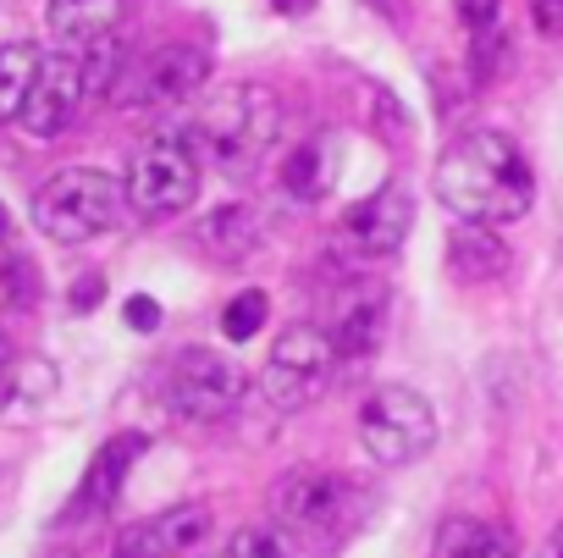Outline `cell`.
I'll list each match as a JSON object with an SVG mask.
<instances>
[{
    "mask_svg": "<svg viewBox=\"0 0 563 558\" xmlns=\"http://www.w3.org/2000/svg\"><path fill=\"white\" fill-rule=\"evenodd\" d=\"M343 177V139L338 133H310L282 161V194L294 205H321Z\"/></svg>",
    "mask_w": 563,
    "mask_h": 558,
    "instance_id": "15",
    "label": "cell"
},
{
    "mask_svg": "<svg viewBox=\"0 0 563 558\" xmlns=\"http://www.w3.org/2000/svg\"><path fill=\"white\" fill-rule=\"evenodd\" d=\"M128 205L139 210V216H177V210H188L194 199H199V155H194V144L188 139H150L139 155H133V166H128Z\"/></svg>",
    "mask_w": 563,
    "mask_h": 558,
    "instance_id": "8",
    "label": "cell"
},
{
    "mask_svg": "<svg viewBox=\"0 0 563 558\" xmlns=\"http://www.w3.org/2000/svg\"><path fill=\"white\" fill-rule=\"evenodd\" d=\"M276 7H282V12H310L316 0H276Z\"/></svg>",
    "mask_w": 563,
    "mask_h": 558,
    "instance_id": "29",
    "label": "cell"
},
{
    "mask_svg": "<svg viewBox=\"0 0 563 558\" xmlns=\"http://www.w3.org/2000/svg\"><path fill=\"white\" fill-rule=\"evenodd\" d=\"M7 376H12V338L0 332V382H7Z\"/></svg>",
    "mask_w": 563,
    "mask_h": 558,
    "instance_id": "27",
    "label": "cell"
},
{
    "mask_svg": "<svg viewBox=\"0 0 563 558\" xmlns=\"http://www.w3.org/2000/svg\"><path fill=\"white\" fill-rule=\"evenodd\" d=\"M122 216V183L95 166H67L34 194V227L51 243H89Z\"/></svg>",
    "mask_w": 563,
    "mask_h": 558,
    "instance_id": "4",
    "label": "cell"
},
{
    "mask_svg": "<svg viewBox=\"0 0 563 558\" xmlns=\"http://www.w3.org/2000/svg\"><path fill=\"white\" fill-rule=\"evenodd\" d=\"M216 530V508L210 503H177L144 525H133L122 541H117V558H188L210 541Z\"/></svg>",
    "mask_w": 563,
    "mask_h": 558,
    "instance_id": "12",
    "label": "cell"
},
{
    "mask_svg": "<svg viewBox=\"0 0 563 558\" xmlns=\"http://www.w3.org/2000/svg\"><path fill=\"white\" fill-rule=\"evenodd\" d=\"M332 376H338V349H332L327 327L299 321V327L276 332V343H271V354L260 365V393H265L271 409L294 415V409L316 404Z\"/></svg>",
    "mask_w": 563,
    "mask_h": 558,
    "instance_id": "5",
    "label": "cell"
},
{
    "mask_svg": "<svg viewBox=\"0 0 563 558\" xmlns=\"http://www.w3.org/2000/svg\"><path fill=\"white\" fill-rule=\"evenodd\" d=\"M122 7L128 0H51L45 29H51L62 56H84L89 45H100L122 29Z\"/></svg>",
    "mask_w": 563,
    "mask_h": 558,
    "instance_id": "16",
    "label": "cell"
},
{
    "mask_svg": "<svg viewBox=\"0 0 563 558\" xmlns=\"http://www.w3.org/2000/svg\"><path fill=\"white\" fill-rule=\"evenodd\" d=\"M332 349H338V365L349 371H365L382 343H387V294L376 283H360L338 299V321H332Z\"/></svg>",
    "mask_w": 563,
    "mask_h": 558,
    "instance_id": "13",
    "label": "cell"
},
{
    "mask_svg": "<svg viewBox=\"0 0 563 558\" xmlns=\"http://www.w3.org/2000/svg\"><path fill=\"white\" fill-rule=\"evenodd\" d=\"M144 448H150L144 431H117V437L89 459V470H84V481H78V497H73V514H78V519L106 514V508L122 497V486H128V475H133V464H139Z\"/></svg>",
    "mask_w": 563,
    "mask_h": 558,
    "instance_id": "14",
    "label": "cell"
},
{
    "mask_svg": "<svg viewBox=\"0 0 563 558\" xmlns=\"http://www.w3.org/2000/svg\"><path fill=\"white\" fill-rule=\"evenodd\" d=\"M227 558H294L288 536L276 525H243L232 541H227Z\"/></svg>",
    "mask_w": 563,
    "mask_h": 558,
    "instance_id": "22",
    "label": "cell"
},
{
    "mask_svg": "<svg viewBox=\"0 0 563 558\" xmlns=\"http://www.w3.org/2000/svg\"><path fill=\"white\" fill-rule=\"evenodd\" d=\"M249 393V371L221 349H183L161 382V404L183 420H227Z\"/></svg>",
    "mask_w": 563,
    "mask_h": 558,
    "instance_id": "7",
    "label": "cell"
},
{
    "mask_svg": "<svg viewBox=\"0 0 563 558\" xmlns=\"http://www.w3.org/2000/svg\"><path fill=\"white\" fill-rule=\"evenodd\" d=\"M547 558H563V525L552 530V541H547Z\"/></svg>",
    "mask_w": 563,
    "mask_h": 558,
    "instance_id": "28",
    "label": "cell"
},
{
    "mask_svg": "<svg viewBox=\"0 0 563 558\" xmlns=\"http://www.w3.org/2000/svg\"><path fill=\"white\" fill-rule=\"evenodd\" d=\"M95 299H100V283H95V276H89L84 288H73V305H95Z\"/></svg>",
    "mask_w": 563,
    "mask_h": 558,
    "instance_id": "26",
    "label": "cell"
},
{
    "mask_svg": "<svg viewBox=\"0 0 563 558\" xmlns=\"http://www.w3.org/2000/svg\"><path fill=\"white\" fill-rule=\"evenodd\" d=\"M360 442L387 470H404V464L426 459L437 448V409H431V398L404 387V382L376 387L365 398V409H360Z\"/></svg>",
    "mask_w": 563,
    "mask_h": 558,
    "instance_id": "6",
    "label": "cell"
},
{
    "mask_svg": "<svg viewBox=\"0 0 563 558\" xmlns=\"http://www.w3.org/2000/svg\"><path fill=\"white\" fill-rule=\"evenodd\" d=\"M265 316H271V299H265L260 288H243V294L221 310V338H227V343H243V338H254V332L265 327Z\"/></svg>",
    "mask_w": 563,
    "mask_h": 558,
    "instance_id": "21",
    "label": "cell"
},
{
    "mask_svg": "<svg viewBox=\"0 0 563 558\" xmlns=\"http://www.w3.org/2000/svg\"><path fill=\"white\" fill-rule=\"evenodd\" d=\"M199 243H205L216 260H243V254L260 243V216H254V205H216V210L199 221Z\"/></svg>",
    "mask_w": 563,
    "mask_h": 558,
    "instance_id": "18",
    "label": "cell"
},
{
    "mask_svg": "<svg viewBox=\"0 0 563 558\" xmlns=\"http://www.w3.org/2000/svg\"><path fill=\"white\" fill-rule=\"evenodd\" d=\"M0 238H7V210H0Z\"/></svg>",
    "mask_w": 563,
    "mask_h": 558,
    "instance_id": "30",
    "label": "cell"
},
{
    "mask_svg": "<svg viewBox=\"0 0 563 558\" xmlns=\"http://www.w3.org/2000/svg\"><path fill=\"white\" fill-rule=\"evenodd\" d=\"M84 100H89V84H84V67H78V56H45V67H40V78H34V95H29V106H23V128L34 133V139H62L73 122H78V111H84Z\"/></svg>",
    "mask_w": 563,
    "mask_h": 558,
    "instance_id": "11",
    "label": "cell"
},
{
    "mask_svg": "<svg viewBox=\"0 0 563 558\" xmlns=\"http://www.w3.org/2000/svg\"><path fill=\"white\" fill-rule=\"evenodd\" d=\"M431 558H514L508 536L497 525H481V519H448L442 536H437V552Z\"/></svg>",
    "mask_w": 563,
    "mask_h": 558,
    "instance_id": "20",
    "label": "cell"
},
{
    "mask_svg": "<svg viewBox=\"0 0 563 558\" xmlns=\"http://www.w3.org/2000/svg\"><path fill=\"white\" fill-rule=\"evenodd\" d=\"M453 7H459V23H464L470 34H492L503 0H453Z\"/></svg>",
    "mask_w": 563,
    "mask_h": 558,
    "instance_id": "23",
    "label": "cell"
},
{
    "mask_svg": "<svg viewBox=\"0 0 563 558\" xmlns=\"http://www.w3.org/2000/svg\"><path fill=\"white\" fill-rule=\"evenodd\" d=\"M530 23L541 40H563V0H530Z\"/></svg>",
    "mask_w": 563,
    "mask_h": 558,
    "instance_id": "24",
    "label": "cell"
},
{
    "mask_svg": "<svg viewBox=\"0 0 563 558\" xmlns=\"http://www.w3.org/2000/svg\"><path fill=\"white\" fill-rule=\"evenodd\" d=\"M210 84V56L194 51V45H161V51H144L122 67L117 89H111V106L117 111H150V106H177L188 95H199Z\"/></svg>",
    "mask_w": 563,
    "mask_h": 558,
    "instance_id": "9",
    "label": "cell"
},
{
    "mask_svg": "<svg viewBox=\"0 0 563 558\" xmlns=\"http://www.w3.org/2000/svg\"><path fill=\"white\" fill-rule=\"evenodd\" d=\"M448 271L459 276V283H497V276L508 271V243L492 227L459 221L448 232Z\"/></svg>",
    "mask_w": 563,
    "mask_h": 558,
    "instance_id": "17",
    "label": "cell"
},
{
    "mask_svg": "<svg viewBox=\"0 0 563 558\" xmlns=\"http://www.w3.org/2000/svg\"><path fill=\"white\" fill-rule=\"evenodd\" d=\"M45 56L40 45L29 40H12V45H0V122H18L29 95H34V78H40Z\"/></svg>",
    "mask_w": 563,
    "mask_h": 558,
    "instance_id": "19",
    "label": "cell"
},
{
    "mask_svg": "<svg viewBox=\"0 0 563 558\" xmlns=\"http://www.w3.org/2000/svg\"><path fill=\"white\" fill-rule=\"evenodd\" d=\"M122 316H128L133 332H155V327H161V305H155L150 294H133V299L122 305Z\"/></svg>",
    "mask_w": 563,
    "mask_h": 558,
    "instance_id": "25",
    "label": "cell"
},
{
    "mask_svg": "<svg viewBox=\"0 0 563 558\" xmlns=\"http://www.w3.org/2000/svg\"><path fill=\"white\" fill-rule=\"evenodd\" d=\"M282 128V106L265 84H227L205 95L194 117V155L210 161L216 172H254Z\"/></svg>",
    "mask_w": 563,
    "mask_h": 558,
    "instance_id": "2",
    "label": "cell"
},
{
    "mask_svg": "<svg viewBox=\"0 0 563 558\" xmlns=\"http://www.w3.org/2000/svg\"><path fill=\"white\" fill-rule=\"evenodd\" d=\"M409 227H415V199H409V188L387 183V188H376V194H365L360 205L343 210L338 243L360 260H382L409 238Z\"/></svg>",
    "mask_w": 563,
    "mask_h": 558,
    "instance_id": "10",
    "label": "cell"
},
{
    "mask_svg": "<svg viewBox=\"0 0 563 558\" xmlns=\"http://www.w3.org/2000/svg\"><path fill=\"white\" fill-rule=\"evenodd\" d=\"M360 481L338 470H288L271 486V519L282 536H305V541H338L349 536L360 514Z\"/></svg>",
    "mask_w": 563,
    "mask_h": 558,
    "instance_id": "3",
    "label": "cell"
},
{
    "mask_svg": "<svg viewBox=\"0 0 563 558\" xmlns=\"http://www.w3.org/2000/svg\"><path fill=\"white\" fill-rule=\"evenodd\" d=\"M431 188L459 221H475V227L519 221L536 205V172H530L525 150L514 139L492 133V128L459 133L437 155Z\"/></svg>",
    "mask_w": 563,
    "mask_h": 558,
    "instance_id": "1",
    "label": "cell"
}]
</instances>
